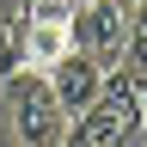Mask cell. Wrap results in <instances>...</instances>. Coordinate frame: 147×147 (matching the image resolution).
Segmentation results:
<instances>
[{"instance_id":"2","label":"cell","mask_w":147,"mask_h":147,"mask_svg":"<svg viewBox=\"0 0 147 147\" xmlns=\"http://www.w3.org/2000/svg\"><path fill=\"white\" fill-rule=\"evenodd\" d=\"M6 117H12L18 147H61V141H67L61 104H55L49 80L31 74V67H12V74H6Z\"/></svg>"},{"instance_id":"5","label":"cell","mask_w":147,"mask_h":147,"mask_svg":"<svg viewBox=\"0 0 147 147\" xmlns=\"http://www.w3.org/2000/svg\"><path fill=\"white\" fill-rule=\"evenodd\" d=\"M67 49H74V31L67 25H43V18H25V12H18V67L49 74Z\"/></svg>"},{"instance_id":"6","label":"cell","mask_w":147,"mask_h":147,"mask_svg":"<svg viewBox=\"0 0 147 147\" xmlns=\"http://www.w3.org/2000/svg\"><path fill=\"white\" fill-rule=\"evenodd\" d=\"M135 147H147V129H141V135H135Z\"/></svg>"},{"instance_id":"1","label":"cell","mask_w":147,"mask_h":147,"mask_svg":"<svg viewBox=\"0 0 147 147\" xmlns=\"http://www.w3.org/2000/svg\"><path fill=\"white\" fill-rule=\"evenodd\" d=\"M147 129V110L135 98V86L123 74H104V92L86 117L67 123V141L61 147H135V135Z\"/></svg>"},{"instance_id":"4","label":"cell","mask_w":147,"mask_h":147,"mask_svg":"<svg viewBox=\"0 0 147 147\" xmlns=\"http://www.w3.org/2000/svg\"><path fill=\"white\" fill-rule=\"evenodd\" d=\"M43 80H49V92H55V104H61V117L74 123V117H86V110L98 104V92H104V67L92 61V55L67 49L61 61L43 74Z\"/></svg>"},{"instance_id":"7","label":"cell","mask_w":147,"mask_h":147,"mask_svg":"<svg viewBox=\"0 0 147 147\" xmlns=\"http://www.w3.org/2000/svg\"><path fill=\"white\" fill-rule=\"evenodd\" d=\"M129 6H147V0H129Z\"/></svg>"},{"instance_id":"3","label":"cell","mask_w":147,"mask_h":147,"mask_svg":"<svg viewBox=\"0 0 147 147\" xmlns=\"http://www.w3.org/2000/svg\"><path fill=\"white\" fill-rule=\"evenodd\" d=\"M74 31V49L92 55L104 74H117L123 61V43H129V0H80V12L67 18Z\"/></svg>"}]
</instances>
